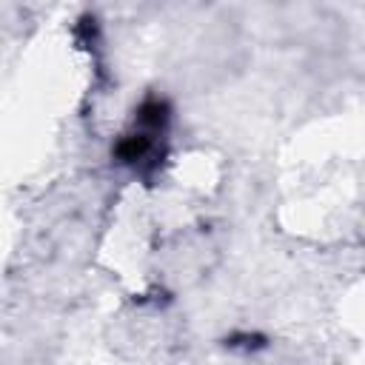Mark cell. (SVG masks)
<instances>
[{"instance_id": "obj_1", "label": "cell", "mask_w": 365, "mask_h": 365, "mask_svg": "<svg viewBox=\"0 0 365 365\" xmlns=\"http://www.w3.org/2000/svg\"><path fill=\"white\" fill-rule=\"evenodd\" d=\"M168 125H171V103L165 97L148 94L134 108L131 128L123 131L111 145L114 163L131 168L143 180H151V174L163 165L168 154Z\"/></svg>"}, {"instance_id": "obj_2", "label": "cell", "mask_w": 365, "mask_h": 365, "mask_svg": "<svg viewBox=\"0 0 365 365\" xmlns=\"http://www.w3.org/2000/svg\"><path fill=\"white\" fill-rule=\"evenodd\" d=\"M225 348L254 354V351L268 348V336H265V334H257V331H234V334L225 336Z\"/></svg>"}]
</instances>
